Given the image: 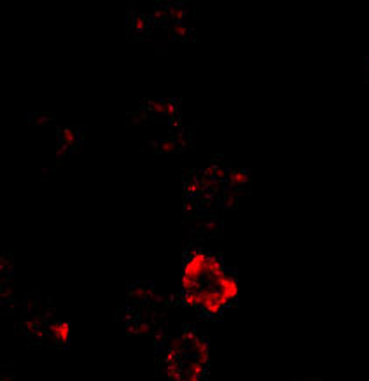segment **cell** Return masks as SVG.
Returning a JSON list of instances; mask_svg holds the SVG:
<instances>
[{
	"label": "cell",
	"instance_id": "6da1fadb",
	"mask_svg": "<svg viewBox=\"0 0 369 381\" xmlns=\"http://www.w3.org/2000/svg\"><path fill=\"white\" fill-rule=\"evenodd\" d=\"M184 301L208 317H217L237 294L231 274L203 250L189 254L184 266Z\"/></svg>",
	"mask_w": 369,
	"mask_h": 381
}]
</instances>
